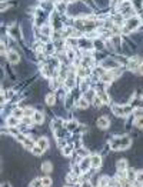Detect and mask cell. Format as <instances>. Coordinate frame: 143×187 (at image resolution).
Wrapping results in <instances>:
<instances>
[{
  "label": "cell",
  "instance_id": "484cf974",
  "mask_svg": "<svg viewBox=\"0 0 143 187\" xmlns=\"http://www.w3.org/2000/svg\"><path fill=\"white\" fill-rule=\"evenodd\" d=\"M11 116H13V117H16V119L23 117V109H14L13 113H11Z\"/></svg>",
  "mask_w": 143,
  "mask_h": 187
},
{
  "label": "cell",
  "instance_id": "52a82bcc",
  "mask_svg": "<svg viewBox=\"0 0 143 187\" xmlns=\"http://www.w3.org/2000/svg\"><path fill=\"white\" fill-rule=\"evenodd\" d=\"M7 59H9L10 63H19L20 56H19V53L14 51V50H9V51H7Z\"/></svg>",
  "mask_w": 143,
  "mask_h": 187
},
{
  "label": "cell",
  "instance_id": "4dcf8cb0",
  "mask_svg": "<svg viewBox=\"0 0 143 187\" xmlns=\"http://www.w3.org/2000/svg\"><path fill=\"white\" fill-rule=\"evenodd\" d=\"M32 151H33V154H36V156H40V154L43 153V150L40 149L39 146H34L33 149H32Z\"/></svg>",
  "mask_w": 143,
  "mask_h": 187
},
{
  "label": "cell",
  "instance_id": "ac0fdd59",
  "mask_svg": "<svg viewBox=\"0 0 143 187\" xmlns=\"http://www.w3.org/2000/svg\"><path fill=\"white\" fill-rule=\"evenodd\" d=\"M42 34H43V36H46V37H49L50 34H52V29H50V26H47V24H43V26H42Z\"/></svg>",
  "mask_w": 143,
  "mask_h": 187
},
{
  "label": "cell",
  "instance_id": "74e56055",
  "mask_svg": "<svg viewBox=\"0 0 143 187\" xmlns=\"http://www.w3.org/2000/svg\"><path fill=\"white\" fill-rule=\"evenodd\" d=\"M139 72L143 74V64H140V67H139Z\"/></svg>",
  "mask_w": 143,
  "mask_h": 187
},
{
  "label": "cell",
  "instance_id": "603a6c76",
  "mask_svg": "<svg viewBox=\"0 0 143 187\" xmlns=\"http://www.w3.org/2000/svg\"><path fill=\"white\" fill-rule=\"evenodd\" d=\"M56 9H57V11H59L60 14H63V13L66 11V5H65L63 2H59V3L56 5Z\"/></svg>",
  "mask_w": 143,
  "mask_h": 187
},
{
  "label": "cell",
  "instance_id": "d6a6232c",
  "mask_svg": "<svg viewBox=\"0 0 143 187\" xmlns=\"http://www.w3.org/2000/svg\"><path fill=\"white\" fill-rule=\"evenodd\" d=\"M112 43L116 44V46H119V44H120V37H119V36H112Z\"/></svg>",
  "mask_w": 143,
  "mask_h": 187
},
{
  "label": "cell",
  "instance_id": "83f0119b",
  "mask_svg": "<svg viewBox=\"0 0 143 187\" xmlns=\"http://www.w3.org/2000/svg\"><path fill=\"white\" fill-rule=\"evenodd\" d=\"M135 126L138 127V129H143V116H140V117L136 119V121H135Z\"/></svg>",
  "mask_w": 143,
  "mask_h": 187
},
{
  "label": "cell",
  "instance_id": "6da1fadb",
  "mask_svg": "<svg viewBox=\"0 0 143 187\" xmlns=\"http://www.w3.org/2000/svg\"><path fill=\"white\" fill-rule=\"evenodd\" d=\"M112 111H113L116 116H119V117H125V116L132 113L133 107L132 106H113V107H112Z\"/></svg>",
  "mask_w": 143,
  "mask_h": 187
},
{
  "label": "cell",
  "instance_id": "8fae6325",
  "mask_svg": "<svg viewBox=\"0 0 143 187\" xmlns=\"http://www.w3.org/2000/svg\"><path fill=\"white\" fill-rule=\"evenodd\" d=\"M130 146V139L126 137V136H123V137H120V150H125L127 149Z\"/></svg>",
  "mask_w": 143,
  "mask_h": 187
},
{
  "label": "cell",
  "instance_id": "d590c367",
  "mask_svg": "<svg viewBox=\"0 0 143 187\" xmlns=\"http://www.w3.org/2000/svg\"><path fill=\"white\" fill-rule=\"evenodd\" d=\"M5 101H6V96H5V94H3V93H0V106L3 104Z\"/></svg>",
  "mask_w": 143,
  "mask_h": 187
},
{
  "label": "cell",
  "instance_id": "5bb4252c",
  "mask_svg": "<svg viewBox=\"0 0 143 187\" xmlns=\"http://www.w3.org/2000/svg\"><path fill=\"white\" fill-rule=\"evenodd\" d=\"M23 144H24V147L27 150H32L34 147V142L32 140V139H29V137H26L24 140H23Z\"/></svg>",
  "mask_w": 143,
  "mask_h": 187
},
{
  "label": "cell",
  "instance_id": "4316f807",
  "mask_svg": "<svg viewBox=\"0 0 143 187\" xmlns=\"http://www.w3.org/2000/svg\"><path fill=\"white\" fill-rule=\"evenodd\" d=\"M42 183H43V187H50L52 186V179L49 176H46L42 179Z\"/></svg>",
  "mask_w": 143,
  "mask_h": 187
},
{
  "label": "cell",
  "instance_id": "8d00e7d4",
  "mask_svg": "<svg viewBox=\"0 0 143 187\" xmlns=\"http://www.w3.org/2000/svg\"><path fill=\"white\" fill-rule=\"evenodd\" d=\"M80 187H92V184H90V183H89V182H84V183H83V184H82V186H80Z\"/></svg>",
  "mask_w": 143,
  "mask_h": 187
},
{
  "label": "cell",
  "instance_id": "7c38bea8",
  "mask_svg": "<svg viewBox=\"0 0 143 187\" xmlns=\"http://www.w3.org/2000/svg\"><path fill=\"white\" fill-rule=\"evenodd\" d=\"M116 169H117V171H126L127 170V161L126 160H119L117 164H116Z\"/></svg>",
  "mask_w": 143,
  "mask_h": 187
},
{
  "label": "cell",
  "instance_id": "e0dca14e",
  "mask_svg": "<svg viewBox=\"0 0 143 187\" xmlns=\"http://www.w3.org/2000/svg\"><path fill=\"white\" fill-rule=\"evenodd\" d=\"M52 169H53V166H52V163H50V161H44L43 166H42V170H43L44 173H47V174H49L50 171H52Z\"/></svg>",
  "mask_w": 143,
  "mask_h": 187
},
{
  "label": "cell",
  "instance_id": "277c9868",
  "mask_svg": "<svg viewBox=\"0 0 143 187\" xmlns=\"http://www.w3.org/2000/svg\"><path fill=\"white\" fill-rule=\"evenodd\" d=\"M130 106L133 109H143V97L142 96H135L130 101Z\"/></svg>",
  "mask_w": 143,
  "mask_h": 187
},
{
  "label": "cell",
  "instance_id": "3957f363",
  "mask_svg": "<svg viewBox=\"0 0 143 187\" xmlns=\"http://www.w3.org/2000/svg\"><path fill=\"white\" fill-rule=\"evenodd\" d=\"M79 167H80V171H83V173H86V171L92 167V164H90V156H86V157H83L82 163H79Z\"/></svg>",
  "mask_w": 143,
  "mask_h": 187
},
{
  "label": "cell",
  "instance_id": "f35d334b",
  "mask_svg": "<svg viewBox=\"0 0 143 187\" xmlns=\"http://www.w3.org/2000/svg\"><path fill=\"white\" fill-rule=\"evenodd\" d=\"M67 2H69V3H75L76 0H67Z\"/></svg>",
  "mask_w": 143,
  "mask_h": 187
},
{
  "label": "cell",
  "instance_id": "836d02e7",
  "mask_svg": "<svg viewBox=\"0 0 143 187\" xmlns=\"http://www.w3.org/2000/svg\"><path fill=\"white\" fill-rule=\"evenodd\" d=\"M136 183H143V171H140V173H138L136 174V180H135Z\"/></svg>",
  "mask_w": 143,
  "mask_h": 187
},
{
  "label": "cell",
  "instance_id": "f1b7e54d",
  "mask_svg": "<svg viewBox=\"0 0 143 187\" xmlns=\"http://www.w3.org/2000/svg\"><path fill=\"white\" fill-rule=\"evenodd\" d=\"M107 187H120V182L119 180H113V179L110 180L109 179V186Z\"/></svg>",
  "mask_w": 143,
  "mask_h": 187
},
{
  "label": "cell",
  "instance_id": "ffe728a7",
  "mask_svg": "<svg viewBox=\"0 0 143 187\" xmlns=\"http://www.w3.org/2000/svg\"><path fill=\"white\" fill-rule=\"evenodd\" d=\"M34 114V109L27 107V109H23V117H33Z\"/></svg>",
  "mask_w": 143,
  "mask_h": 187
},
{
  "label": "cell",
  "instance_id": "7a4b0ae2",
  "mask_svg": "<svg viewBox=\"0 0 143 187\" xmlns=\"http://www.w3.org/2000/svg\"><path fill=\"white\" fill-rule=\"evenodd\" d=\"M139 24H140V19H139L138 16L130 17V19L126 20V27H123V32H125V33H130L132 30L139 27Z\"/></svg>",
  "mask_w": 143,
  "mask_h": 187
},
{
  "label": "cell",
  "instance_id": "1f68e13d",
  "mask_svg": "<svg viewBox=\"0 0 143 187\" xmlns=\"http://www.w3.org/2000/svg\"><path fill=\"white\" fill-rule=\"evenodd\" d=\"M67 129H69V130H75V129H77V121H70V123H67Z\"/></svg>",
  "mask_w": 143,
  "mask_h": 187
},
{
  "label": "cell",
  "instance_id": "f546056e",
  "mask_svg": "<svg viewBox=\"0 0 143 187\" xmlns=\"http://www.w3.org/2000/svg\"><path fill=\"white\" fill-rule=\"evenodd\" d=\"M72 150H73L72 146H65V147H63V154H65V156H70Z\"/></svg>",
  "mask_w": 143,
  "mask_h": 187
},
{
  "label": "cell",
  "instance_id": "ba28073f",
  "mask_svg": "<svg viewBox=\"0 0 143 187\" xmlns=\"http://www.w3.org/2000/svg\"><path fill=\"white\" fill-rule=\"evenodd\" d=\"M109 124H110V121H109V119L106 117V116H102V117H99V120H97V127L99 129H107L109 127Z\"/></svg>",
  "mask_w": 143,
  "mask_h": 187
},
{
  "label": "cell",
  "instance_id": "2e32d148",
  "mask_svg": "<svg viewBox=\"0 0 143 187\" xmlns=\"http://www.w3.org/2000/svg\"><path fill=\"white\" fill-rule=\"evenodd\" d=\"M77 107H80V109H87L89 107V101L84 97H82V99L77 100Z\"/></svg>",
  "mask_w": 143,
  "mask_h": 187
},
{
  "label": "cell",
  "instance_id": "30bf717a",
  "mask_svg": "<svg viewBox=\"0 0 143 187\" xmlns=\"http://www.w3.org/2000/svg\"><path fill=\"white\" fill-rule=\"evenodd\" d=\"M37 146L43 150V151H44V150H47V149H49V142H47V139H46V137L39 139V140H37Z\"/></svg>",
  "mask_w": 143,
  "mask_h": 187
},
{
  "label": "cell",
  "instance_id": "5b68a950",
  "mask_svg": "<svg viewBox=\"0 0 143 187\" xmlns=\"http://www.w3.org/2000/svg\"><path fill=\"white\" fill-rule=\"evenodd\" d=\"M140 64H142V59L136 56V57H133L132 60L129 61V66L127 67H129L130 70H138L139 67H140Z\"/></svg>",
  "mask_w": 143,
  "mask_h": 187
},
{
  "label": "cell",
  "instance_id": "cb8c5ba5",
  "mask_svg": "<svg viewBox=\"0 0 143 187\" xmlns=\"http://www.w3.org/2000/svg\"><path fill=\"white\" fill-rule=\"evenodd\" d=\"M7 124H9L10 127H14V126H17V124H19V120H17L16 117L10 116V117L7 119Z\"/></svg>",
  "mask_w": 143,
  "mask_h": 187
},
{
  "label": "cell",
  "instance_id": "d4e9b609",
  "mask_svg": "<svg viewBox=\"0 0 143 187\" xmlns=\"http://www.w3.org/2000/svg\"><path fill=\"white\" fill-rule=\"evenodd\" d=\"M30 187H43V183H42V179H34L33 182L30 183Z\"/></svg>",
  "mask_w": 143,
  "mask_h": 187
},
{
  "label": "cell",
  "instance_id": "4fadbf2b",
  "mask_svg": "<svg viewBox=\"0 0 143 187\" xmlns=\"http://www.w3.org/2000/svg\"><path fill=\"white\" fill-rule=\"evenodd\" d=\"M33 123H36V124H42L43 123V114L40 113V111H34V114H33Z\"/></svg>",
  "mask_w": 143,
  "mask_h": 187
},
{
  "label": "cell",
  "instance_id": "44dd1931",
  "mask_svg": "<svg viewBox=\"0 0 143 187\" xmlns=\"http://www.w3.org/2000/svg\"><path fill=\"white\" fill-rule=\"evenodd\" d=\"M84 94H86V96H84V99L87 100V101H90V100H93L94 97H96V92H94V90H87Z\"/></svg>",
  "mask_w": 143,
  "mask_h": 187
},
{
  "label": "cell",
  "instance_id": "8992f818",
  "mask_svg": "<svg viewBox=\"0 0 143 187\" xmlns=\"http://www.w3.org/2000/svg\"><path fill=\"white\" fill-rule=\"evenodd\" d=\"M90 164H92L93 169H99L100 166H102V157H100L99 154H93L90 157Z\"/></svg>",
  "mask_w": 143,
  "mask_h": 187
},
{
  "label": "cell",
  "instance_id": "9a60e30c",
  "mask_svg": "<svg viewBox=\"0 0 143 187\" xmlns=\"http://www.w3.org/2000/svg\"><path fill=\"white\" fill-rule=\"evenodd\" d=\"M77 74H79L80 77H87L89 76V69L87 67L80 66L79 69H77Z\"/></svg>",
  "mask_w": 143,
  "mask_h": 187
},
{
  "label": "cell",
  "instance_id": "d6986e66",
  "mask_svg": "<svg viewBox=\"0 0 143 187\" xmlns=\"http://www.w3.org/2000/svg\"><path fill=\"white\" fill-rule=\"evenodd\" d=\"M55 101H56L55 94H47V96H46V103H47V106H55Z\"/></svg>",
  "mask_w": 143,
  "mask_h": 187
},
{
  "label": "cell",
  "instance_id": "9c48e42d",
  "mask_svg": "<svg viewBox=\"0 0 143 187\" xmlns=\"http://www.w3.org/2000/svg\"><path fill=\"white\" fill-rule=\"evenodd\" d=\"M96 97L102 101V103H105V104H107L110 100H109V96H107V93H106L105 90H99L97 93H96Z\"/></svg>",
  "mask_w": 143,
  "mask_h": 187
},
{
  "label": "cell",
  "instance_id": "7402d4cb",
  "mask_svg": "<svg viewBox=\"0 0 143 187\" xmlns=\"http://www.w3.org/2000/svg\"><path fill=\"white\" fill-rule=\"evenodd\" d=\"M107 186H109V177H106V176L100 177L99 186H97V187H107Z\"/></svg>",
  "mask_w": 143,
  "mask_h": 187
},
{
  "label": "cell",
  "instance_id": "ab89813d",
  "mask_svg": "<svg viewBox=\"0 0 143 187\" xmlns=\"http://www.w3.org/2000/svg\"><path fill=\"white\" fill-rule=\"evenodd\" d=\"M66 187H69V186H66Z\"/></svg>",
  "mask_w": 143,
  "mask_h": 187
},
{
  "label": "cell",
  "instance_id": "e575fe53",
  "mask_svg": "<svg viewBox=\"0 0 143 187\" xmlns=\"http://www.w3.org/2000/svg\"><path fill=\"white\" fill-rule=\"evenodd\" d=\"M6 53H7V50H6L5 43H2V42H0V56H2V55H6Z\"/></svg>",
  "mask_w": 143,
  "mask_h": 187
}]
</instances>
